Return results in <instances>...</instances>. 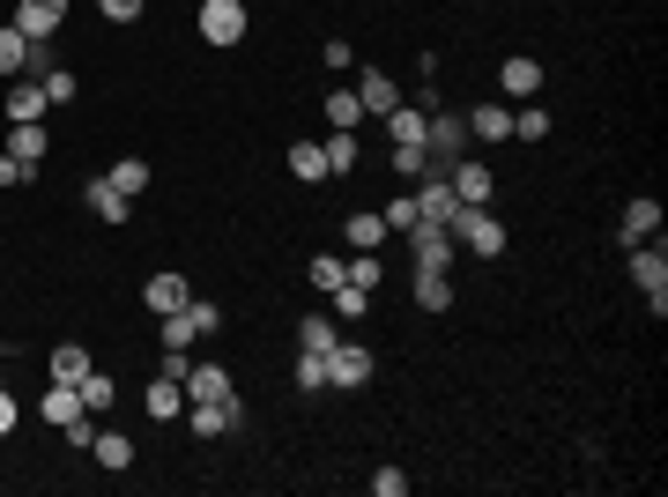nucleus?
<instances>
[{
  "label": "nucleus",
  "instance_id": "nucleus-12",
  "mask_svg": "<svg viewBox=\"0 0 668 497\" xmlns=\"http://www.w3.org/2000/svg\"><path fill=\"white\" fill-rule=\"evenodd\" d=\"M141 409L157 415V423H178V415H186V386H178V378H149V394H141Z\"/></svg>",
  "mask_w": 668,
  "mask_h": 497
},
{
  "label": "nucleus",
  "instance_id": "nucleus-17",
  "mask_svg": "<svg viewBox=\"0 0 668 497\" xmlns=\"http://www.w3.org/2000/svg\"><path fill=\"white\" fill-rule=\"evenodd\" d=\"M320 149H327V178H349L357 157H364V149H357V126H327V141H320Z\"/></svg>",
  "mask_w": 668,
  "mask_h": 497
},
{
  "label": "nucleus",
  "instance_id": "nucleus-38",
  "mask_svg": "<svg viewBox=\"0 0 668 497\" xmlns=\"http://www.w3.org/2000/svg\"><path fill=\"white\" fill-rule=\"evenodd\" d=\"M297 394H327V357H297Z\"/></svg>",
  "mask_w": 668,
  "mask_h": 497
},
{
  "label": "nucleus",
  "instance_id": "nucleus-47",
  "mask_svg": "<svg viewBox=\"0 0 668 497\" xmlns=\"http://www.w3.org/2000/svg\"><path fill=\"white\" fill-rule=\"evenodd\" d=\"M15 423H23V409H15V394H8V386H0V438H8V431H15Z\"/></svg>",
  "mask_w": 668,
  "mask_h": 497
},
{
  "label": "nucleus",
  "instance_id": "nucleus-4",
  "mask_svg": "<svg viewBox=\"0 0 668 497\" xmlns=\"http://www.w3.org/2000/svg\"><path fill=\"white\" fill-rule=\"evenodd\" d=\"M8 23H15L30 45H52V38H60V23H67V0H15Z\"/></svg>",
  "mask_w": 668,
  "mask_h": 497
},
{
  "label": "nucleus",
  "instance_id": "nucleus-16",
  "mask_svg": "<svg viewBox=\"0 0 668 497\" xmlns=\"http://www.w3.org/2000/svg\"><path fill=\"white\" fill-rule=\"evenodd\" d=\"M468 141H512V104H475L468 112Z\"/></svg>",
  "mask_w": 668,
  "mask_h": 497
},
{
  "label": "nucleus",
  "instance_id": "nucleus-26",
  "mask_svg": "<svg viewBox=\"0 0 668 497\" xmlns=\"http://www.w3.org/2000/svg\"><path fill=\"white\" fill-rule=\"evenodd\" d=\"M342 238H349V252H379V246H386V223H379V215H349Z\"/></svg>",
  "mask_w": 668,
  "mask_h": 497
},
{
  "label": "nucleus",
  "instance_id": "nucleus-40",
  "mask_svg": "<svg viewBox=\"0 0 668 497\" xmlns=\"http://www.w3.org/2000/svg\"><path fill=\"white\" fill-rule=\"evenodd\" d=\"M83 409H89V415L112 409V378H104V372H89V378H83Z\"/></svg>",
  "mask_w": 668,
  "mask_h": 497
},
{
  "label": "nucleus",
  "instance_id": "nucleus-5",
  "mask_svg": "<svg viewBox=\"0 0 668 497\" xmlns=\"http://www.w3.org/2000/svg\"><path fill=\"white\" fill-rule=\"evenodd\" d=\"M327 386H342V394L372 386V349H364V341H334L327 349Z\"/></svg>",
  "mask_w": 668,
  "mask_h": 497
},
{
  "label": "nucleus",
  "instance_id": "nucleus-9",
  "mask_svg": "<svg viewBox=\"0 0 668 497\" xmlns=\"http://www.w3.org/2000/svg\"><path fill=\"white\" fill-rule=\"evenodd\" d=\"M498 89L512 97V104L543 97V60H498Z\"/></svg>",
  "mask_w": 668,
  "mask_h": 497
},
{
  "label": "nucleus",
  "instance_id": "nucleus-19",
  "mask_svg": "<svg viewBox=\"0 0 668 497\" xmlns=\"http://www.w3.org/2000/svg\"><path fill=\"white\" fill-rule=\"evenodd\" d=\"M231 394H238V386H231L223 364H194V372H186V401H231Z\"/></svg>",
  "mask_w": 668,
  "mask_h": 497
},
{
  "label": "nucleus",
  "instance_id": "nucleus-41",
  "mask_svg": "<svg viewBox=\"0 0 668 497\" xmlns=\"http://www.w3.org/2000/svg\"><path fill=\"white\" fill-rule=\"evenodd\" d=\"M30 178H38V164H23V157L0 149V186H30Z\"/></svg>",
  "mask_w": 668,
  "mask_h": 497
},
{
  "label": "nucleus",
  "instance_id": "nucleus-18",
  "mask_svg": "<svg viewBox=\"0 0 668 497\" xmlns=\"http://www.w3.org/2000/svg\"><path fill=\"white\" fill-rule=\"evenodd\" d=\"M334 341H342L334 312H305V320H297V349H305V357H327Z\"/></svg>",
  "mask_w": 668,
  "mask_h": 497
},
{
  "label": "nucleus",
  "instance_id": "nucleus-8",
  "mask_svg": "<svg viewBox=\"0 0 668 497\" xmlns=\"http://www.w3.org/2000/svg\"><path fill=\"white\" fill-rule=\"evenodd\" d=\"M186 431H194V438H223V431H238V394H231V401H186Z\"/></svg>",
  "mask_w": 668,
  "mask_h": 497
},
{
  "label": "nucleus",
  "instance_id": "nucleus-25",
  "mask_svg": "<svg viewBox=\"0 0 668 497\" xmlns=\"http://www.w3.org/2000/svg\"><path fill=\"white\" fill-rule=\"evenodd\" d=\"M543 134H549V112H543V97L512 104V141H543Z\"/></svg>",
  "mask_w": 668,
  "mask_h": 497
},
{
  "label": "nucleus",
  "instance_id": "nucleus-10",
  "mask_svg": "<svg viewBox=\"0 0 668 497\" xmlns=\"http://www.w3.org/2000/svg\"><path fill=\"white\" fill-rule=\"evenodd\" d=\"M446 186H454L468 208H491V186H498V178H491L483 164H468V157H460V164H446Z\"/></svg>",
  "mask_w": 668,
  "mask_h": 497
},
{
  "label": "nucleus",
  "instance_id": "nucleus-7",
  "mask_svg": "<svg viewBox=\"0 0 668 497\" xmlns=\"http://www.w3.org/2000/svg\"><path fill=\"white\" fill-rule=\"evenodd\" d=\"M357 104H364V120H386V112L401 104V83H394L386 67H357Z\"/></svg>",
  "mask_w": 668,
  "mask_h": 497
},
{
  "label": "nucleus",
  "instance_id": "nucleus-15",
  "mask_svg": "<svg viewBox=\"0 0 668 497\" xmlns=\"http://www.w3.org/2000/svg\"><path fill=\"white\" fill-rule=\"evenodd\" d=\"M617 238L624 246H646V238H661V201H631L624 223H617Z\"/></svg>",
  "mask_w": 668,
  "mask_h": 497
},
{
  "label": "nucleus",
  "instance_id": "nucleus-45",
  "mask_svg": "<svg viewBox=\"0 0 668 497\" xmlns=\"http://www.w3.org/2000/svg\"><path fill=\"white\" fill-rule=\"evenodd\" d=\"M60 438H67V446H83V453H89V446H97V423H89V415H75V423H60Z\"/></svg>",
  "mask_w": 668,
  "mask_h": 497
},
{
  "label": "nucleus",
  "instance_id": "nucleus-11",
  "mask_svg": "<svg viewBox=\"0 0 668 497\" xmlns=\"http://www.w3.org/2000/svg\"><path fill=\"white\" fill-rule=\"evenodd\" d=\"M423 126H431V112H423V104H409V97L386 112V134H394V149H423Z\"/></svg>",
  "mask_w": 668,
  "mask_h": 497
},
{
  "label": "nucleus",
  "instance_id": "nucleus-22",
  "mask_svg": "<svg viewBox=\"0 0 668 497\" xmlns=\"http://www.w3.org/2000/svg\"><path fill=\"white\" fill-rule=\"evenodd\" d=\"M89 372H97V364H89L83 341H60V349H52V378H60V386H83Z\"/></svg>",
  "mask_w": 668,
  "mask_h": 497
},
{
  "label": "nucleus",
  "instance_id": "nucleus-39",
  "mask_svg": "<svg viewBox=\"0 0 668 497\" xmlns=\"http://www.w3.org/2000/svg\"><path fill=\"white\" fill-rule=\"evenodd\" d=\"M186 320H194V334H201V341H209V334L223 327V312H215L209 297H186Z\"/></svg>",
  "mask_w": 668,
  "mask_h": 497
},
{
  "label": "nucleus",
  "instance_id": "nucleus-35",
  "mask_svg": "<svg viewBox=\"0 0 668 497\" xmlns=\"http://www.w3.org/2000/svg\"><path fill=\"white\" fill-rule=\"evenodd\" d=\"M305 275H312V290L327 297V290H342V275H349V260H342V252H320V260H312Z\"/></svg>",
  "mask_w": 668,
  "mask_h": 497
},
{
  "label": "nucleus",
  "instance_id": "nucleus-46",
  "mask_svg": "<svg viewBox=\"0 0 668 497\" xmlns=\"http://www.w3.org/2000/svg\"><path fill=\"white\" fill-rule=\"evenodd\" d=\"M97 8H104V23H134V15H141L149 0H97Z\"/></svg>",
  "mask_w": 668,
  "mask_h": 497
},
{
  "label": "nucleus",
  "instance_id": "nucleus-30",
  "mask_svg": "<svg viewBox=\"0 0 668 497\" xmlns=\"http://www.w3.org/2000/svg\"><path fill=\"white\" fill-rule=\"evenodd\" d=\"M290 171L305 178V186H320V178H327V149H320V141H297V149H290Z\"/></svg>",
  "mask_w": 668,
  "mask_h": 497
},
{
  "label": "nucleus",
  "instance_id": "nucleus-32",
  "mask_svg": "<svg viewBox=\"0 0 668 497\" xmlns=\"http://www.w3.org/2000/svg\"><path fill=\"white\" fill-rule=\"evenodd\" d=\"M327 126H364V104H357V89H327Z\"/></svg>",
  "mask_w": 668,
  "mask_h": 497
},
{
  "label": "nucleus",
  "instance_id": "nucleus-37",
  "mask_svg": "<svg viewBox=\"0 0 668 497\" xmlns=\"http://www.w3.org/2000/svg\"><path fill=\"white\" fill-rule=\"evenodd\" d=\"M327 305H334V320H364L372 290H349V283H342V290H327Z\"/></svg>",
  "mask_w": 668,
  "mask_h": 497
},
{
  "label": "nucleus",
  "instance_id": "nucleus-13",
  "mask_svg": "<svg viewBox=\"0 0 668 497\" xmlns=\"http://www.w3.org/2000/svg\"><path fill=\"white\" fill-rule=\"evenodd\" d=\"M454 208H460V194L446 178H417V215L423 223H454Z\"/></svg>",
  "mask_w": 668,
  "mask_h": 497
},
{
  "label": "nucleus",
  "instance_id": "nucleus-14",
  "mask_svg": "<svg viewBox=\"0 0 668 497\" xmlns=\"http://www.w3.org/2000/svg\"><path fill=\"white\" fill-rule=\"evenodd\" d=\"M186 297H194V290H186V275H171V268H164V275H149V283H141V305H149L157 320H164V312H178Z\"/></svg>",
  "mask_w": 668,
  "mask_h": 497
},
{
  "label": "nucleus",
  "instance_id": "nucleus-28",
  "mask_svg": "<svg viewBox=\"0 0 668 497\" xmlns=\"http://www.w3.org/2000/svg\"><path fill=\"white\" fill-rule=\"evenodd\" d=\"M104 178H112V186H120V194H126V201H134V194H149V178H157V171H149V164H141V157H120V164H112V171H104Z\"/></svg>",
  "mask_w": 668,
  "mask_h": 497
},
{
  "label": "nucleus",
  "instance_id": "nucleus-20",
  "mask_svg": "<svg viewBox=\"0 0 668 497\" xmlns=\"http://www.w3.org/2000/svg\"><path fill=\"white\" fill-rule=\"evenodd\" d=\"M83 201H89V215H104V223H126V215H134V201H126L112 178H89V186H83Z\"/></svg>",
  "mask_w": 668,
  "mask_h": 497
},
{
  "label": "nucleus",
  "instance_id": "nucleus-6",
  "mask_svg": "<svg viewBox=\"0 0 668 497\" xmlns=\"http://www.w3.org/2000/svg\"><path fill=\"white\" fill-rule=\"evenodd\" d=\"M401 238H409V246H417V268H438V275H446V268H454V231H446V223H423L417 215V231H401Z\"/></svg>",
  "mask_w": 668,
  "mask_h": 497
},
{
  "label": "nucleus",
  "instance_id": "nucleus-31",
  "mask_svg": "<svg viewBox=\"0 0 668 497\" xmlns=\"http://www.w3.org/2000/svg\"><path fill=\"white\" fill-rule=\"evenodd\" d=\"M194 341H201V334H194V320H186V305L164 312V349H171V357H194Z\"/></svg>",
  "mask_w": 668,
  "mask_h": 497
},
{
  "label": "nucleus",
  "instance_id": "nucleus-2",
  "mask_svg": "<svg viewBox=\"0 0 668 497\" xmlns=\"http://www.w3.org/2000/svg\"><path fill=\"white\" fill-rule=\"evenodd\" d=\"M246 30H252V15H246V0H201V38L209 45H246Z\"/></svg>",
  "mask_w": 668,
  "mask_h": 497
},
{
  "label": "nucleus",
  "instance_id": "nucleus-24",
  "mask_svg": "<svg viewBox=\"0 0 668 497\" xmlns=\"http://www.w3.org/2000/svg\"><path fill=\"white\" fill-rule=\"evenodd\" d=\"M45 112H52V104H45V89L30 83V75L8 89V120H45Z\"/></svg>",
  "mask_w": 668,
  "mask_h": 497
},
{
  "label": "nucleus",
  "instance_id": "nucleus-29",
  "mask_svg": "<svg viewBox=\"0 0 668 497\" xmlns=\"http://www.w3.org/2000/svg\"><path fill=\"white\" fill-rule=\"evenodd\" d=\"M417 305L423 312H446V305H454V283H446L438 268H417Z\"/></svg>",
  "mask_w": 668,
  "mask_h": 497
},
{
  "label": "nucleus",
  "instance_id": "nucleus-34",
  "mask_svg": "<svg viewBox=\"0 0 668 497\" xmlns=\"http://www.w3.org/2000/svg\"><path fill=\"white\" fill-rule=\"evenodd\" d=\"M349 290H379L386 283V268H379V252H349V275H342Z\"/></svg>",
  "mask_w": 668,
  "mask_h": 497
},
{
  "label": "nucleus",
  "instance_id": "nucleus-33",
  "mask_svg": "<svg viewBox=\"0 0 668 497\" xmlns=\"http://www.w3.org/2000/svg\"><path fill=\"white\" fill-rule=\"evenodd\" d=\"M379 223H386V238H401V231H417V194H394V201L379 208Z\"/></svg>",
  "mask_w": 668,
  "mask_h": 497
},
{
  "label": "nucleus",
  "instance_id": "nucleus-1",
  "mask_svg": "<svg viewBox=\"0 0 668 497\" xmlns=\"http://www.w3.org/2000/svg\"><path fill=\"white\" fill-rule=\"evenodd\" d=\"M446 231H454V246H460V252H475V260H498L505 238H512V231H505L491 208H468V201L454 208V223H446Z\"/></svg>",
  "mask_w": 668,
  "mask_h": 497
},
{
  "label": "nucleus",
  "instance_id": "nucleus-44",
  "mask_svg": "<svg viewBox=\"0 0 668 497\" xmlns=\"http://www.w3.org/2000/svg\"><path fill=\"white\" fill-rule=\"evenodd\" d=\"M386 164H394V178H409V186H417V178H423V149H394Z\"/></svg>",
  "mask_w": 668,
  "mask_h": 497
},
{
  "label": "nucleus",
  "instance_id": "nucleus-21",
  "mask_svg": "<svg viewBox=\"0 0 668 497\" xmlns=\"http://www.w3.org/2000/svg\"><path fill=\"white\" fill-rule=\"evenodd\" d=\"M38 415L52 423V431H60V423H75V415H89L83 409V386H60V378H52V394L38 401Z\"/></svg>",
  "mask_w": 668,
  "mask_h": 497
},
{
  "label": "nucleus",
  "instance_id": "nucleus-23",
  "mask_svg": "<svg viewBox=\"0 0 668 497\" xmlns=\"http://www.w3.org/2000/svg\"><path fill=\"white\" fill-rule=\"evenodd\" d=\"M8 157L38 164V157H45V120H8Z\"/></svg>",
  "mask_w": 668,
  "mask_h": 497
},
{
  "label": "nucleus",
  "instance_id": "nucleus-43",
  "mask_svg": "<svg viewBox=\"0 0 668 497\" xmlns=\"http://www.w3.org/2000/svg\"><path fill=\"white\" fill-rule=\"evenodd\" d=\"M372 490H379V497H409V468H379Z\"/></svg>",
  "mask_w": 668,
  "mask_h": 497
},
{
  "label": "nucleus",
  "instance_id": "nucleus-42",
  "mask_svg": "<svg viewBox=\"0 0 668 497\" xmlns=\"http://www.w3.org/2000/svg\"><path fill=\"white\" fill-rule=\"evenodd\" d=\"M320 67H334V75H349V67H357V52H349L342 38H327V45H320Z\"/></svg>",
  "mask_w": 668,
  "mask_h": 497
},
{
  "label": "nucleus",
  "instance_id": "nucleus-36",
  "mask_svg": "<svg viewBox=\"0 0 668 497\" xmlns=\"http://www.w3.org/2000/svg\"><path fill=\"white\" fill-rule=\"evenodd\" d=\"M38 89H45V104H75V97H83V83H75L67 67H45V75H38Z\"/></svg>",
  "mask_w": 668,
  "mask_h": 497
},
{
  "label": "nucleus",
  "instance_id": "nucleus-3",
  "mask_svg": "<svg viewBox=\"0 0 668 497\" xmlns=\"http://www.w3.org/2000/svg\"><path fill=\"white\" fill-rule=\"evenodd\" d=\"M631 283L646 290L654 320H661V312H668V260H661V238H654V246H631Z\"/></svg>",
  "mask_w": 668,
  "mask_h": 497
},
{
  "label": "nucleus",
  "instance_id": "nucleus-27",
  "mask_svg": "<svg viewBox=\"0 0 668 497\" xmlns=\"http://www.w3.org/2000/svg\"><path fill=\"white\" fill-rule=\"evenodd\" d=\"M89 453H97V468H112V475H120V468H134V438H120V431H97V446H89Z\"/></svg>",
  "mask_w": 668,
  "mask_h": 497
}]
</instances>
